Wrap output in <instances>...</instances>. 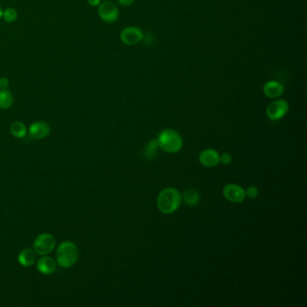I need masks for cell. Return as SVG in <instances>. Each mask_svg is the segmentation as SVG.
Returning a JSON list of instances; mask_svg holds the SVG:
<instances>
[{"label": "cell", "instance_id": "obj_1", "mask_svg": "<svg viewBox=\"0 0 307 307\" xmlns=\"http://www.w3.org/2000/svg\"><path fill=\"white\" fill-rule=\"evenodd\" d=\"M181 201L182 196L178 189L174 187H167L159 194L157 205L161 213L170 215L179 209Z\"/></svg>", "mask_w": 307, "mask_h": 307}, {"label": "cell", "instance_id": "obj_4", "mask_svg": "<svg viewBox=\"0 0 307 307\" xmlns=\"http://www.w3.org/2000/svg\"><path fill=\"white\" fill-rule=\"evenodd\" d=\"M56 246V241L55 238L51 235V233H41L36 239L34 240L33 243V250L35 253L39 255L45 256L49 253H51L52 250H54Z\"/></svg>", "mask_w": 307, "mask_h": 307}, {"label": "cell", "instance_id": "obj_5", "mask_svg": "<svg viewBox=\"0 0 307 307\" xmlns=\"http://www.w3.org/2000/svg\"><path fill=\"white\" fill-rule=\"evenodd\" d=\"M288 110H289V104L287 100L276 98V100L270 103L268 106L266 113L269 120L277 121L282 119L288 114Z\"/></svg>", "mask_w": 307, "mask_h": 307}, {"label": "cell", "instance_id": "obj_19", "mask_svg": "<svg viewBox=\"0 0 307 307\" xmlns=\"http://www.w3.org/2000/svg\"><path fill=\"white\" fill-rule=\"evenodd\" d=\"M259 195V189L255 186H249L245 190V196L250 199H254Z\"/></svg>", "mask_w": 307, "mask_h": 307}, {"label": "cell", "instance_id": "obj_3", "mask_svg": "<svg viewBox=\"0 0 307 307\" xmlns=\"http://www.w3.org/2000/svg\"><path fill=\"white\" fill-rule=\"evenodd\" d=\"M159 147L169 154H176L183 146V140L178 132L172 129L161 131L157 138Z\"/></svg>", "mask_w": 307, "mask_h": 307}, {"label": "cell", "instance_id": "obj_20", "mask_svg": "<svg viewBox=\"0 0 307 307\" xmlns=\"http://www.w3.org/2000/svg\"><path fill=\"white\" fill-rule=\"evenodd\" d=\"M231 161H232V157L230 154L224 153L222 155H220V162H222L225 166L230 165Z\"/></svg>", "mask_w": 307, "mask_h": 307}, {"label": "cell", "instance_id": "obj_24", "mask_svg": "<svg viewBox=\"0 0 307 307\" xmlns=\"http://www.w3.org/2000/svg\"><path fill=\"white\" fill-rule=\"evenodd\" d=\"M2 15H3V9H2V7L0 5V19L2 18Z\"/></svg>", "mask_w": 307, "mask_h": 307}, {"label": "cell", "instance_id": "obj_11", "mask_svg": "<svg viewBox=\"0 0 307 307\" xmlns=\"http://www.w3.org/2000/svg\"><path fill=\"white\" fill-rule=\"evenodd\" d=\"M199 161L206 168L217 166L220 163V154L214 149H205L199 155Z\"/></svg>", "mask_w": 307, "mask_h": 307}, {"label": "cell", "instance_id": "obj_13", "mask_svg": "<svg viewBox=\"0 0 307 307\" xmlns=\"http://www.w3.org/2000/svg\"><path fill=\"white\" fill-rule=\"evenodd\" d=\"M36 261V256H35V251L31 250V249H24L22 250L18 255V262L20 265H22L23 267H31Z\"/></svg>", "mask_w": 307, "mask_h": 307}, {"label": "cell", "instance_id": "obj_23", "mask_svg": "<svg viewBox=\"0 0 307 307\" xmlns=\"http://www.w3.org/2000/svg\"><path fill=\"white\" fill-rule=\"evenodd\" d=\"M88 3L91 7H97L101 4V0H88Z\"/></svg>", "mask_w": 307, "mask_h": 307}, {"label": "cell", "instance_id": "obj_7", "mask_svg": "<svg viewBox=\"0 0 307 307\" xmlns=\"http://www.w3.org/2000/svg\"><path fill=\"white\" fill-rule=\"evenodd\" d=\"M97 13H98L99 17L104 22L108 23V24L115 23V21L119 17L118 8L113 2H110V1H106V2L101 3L98 6Z\"/></svg>", "mask_w": 307, "mask_h": 307}, {"label": "cell", "instance_id": "obj_12", "mask_svg": "<svg viewBox=\"0 0 307 307\" xmlns=\"http://www.w3.org/2000/svg\"><path fill=\"white\" fill-rule=\"evenodd\" d=\"M37 269L43 275H51L57 269V262L51 257H42L37 261Z\"/></svg>", "mask_w": 307, "mask_h": 307}, {"label": "cell", "instance_id": "obj_16", "mask_svg": "<svg viewBox=\"0 0 307 307\" xmlns=\"http://www.w3.org/2000/svg\"><path fill=\"white\" fill-rule=\"evenodd\" d=\"M10 132L14 137L21 139L26 136L27 134V129H26V124L23 123L22 122H14L10 126Z\"/></svg>", "mask_w": 307, "mask_h": 307}, {"label": "cell", "instance_id": "obj_17", "mask_svg": "<svg viewBox=\"0 0 307 307\" xmlns=\"http://www.w3.org/2000/svg\"><path fill=\"white\" fill-rule=\"evenodd\" d=\"M158 148H159V142L157 139H153L148 142L146 147L144 148V157L147 160H153L155 158V156L157 155L158 152Z\"/></svg>", "mask_w": 307, "mask_h": 307}, {"label": "cell", "instance_id": "obj_2", "mask_svg": "<svg viewBox=\"0 0 307 307\" xmlns=\"http://www.w3.org/2000/svg\"><path fill=\"white\" fill-rule=\"evenodd\" d=\"M77 259L78 250L76 244L66 241L59 245L56 252V260L59 266L64 269H70L77 262Z\"/></svg>", "mask_w": 307, "mask_h": 307}, {"label": "cell", "instance_id": "obj_9", "mask_svg": "<svg viewBox=\"0 0 307 307\" xmlns=\"http://www.w3.org/2000/svg\"><path fill=\"white\" fill-rule=\"evenodd\" d=\"M51 127L45 122H34L28 130L29 137L33 140H42L50 135Z\"/></svg>", "mask_w": 307, "mask_h": 307}, {"label": "cell", "instance_id": "obj_15", "mask_svg": "<svg viewBox=\"0 0 307 307\" xmlns=\"http://www.w3.org/2000/svg\"><path fill=\"white\" fill-rule=\"evenodd\" d=\"M14 96L8 90H0V108L8 109L12 107Z\"/></svg>", "mask_w": 307, "mask_h": 307}, {"label": "cell", "instance_id": "obj_6", "mask_svg": "<svg viewBox=\"0 0 307 307\" xmlns=\"http://www.w3.org/2000/svg\"><path fill=\"white\" fill-rule=\"evenodd\" d=\"M144 38V32L140 27L128 26L122 30L120 39L122 43L126 45H135L139 44Z\"/></svg>", "mask_w": 307, "mask_h": 307}, {"label": "cell", "instance_id": "obj_14", "mask_svg": "<svg viewBox=\"0 0 307 307\" xmlns=\"http://www.w3.org/2000/svg\"><path fill=\"white\" fill-rule=\"evenodd\" d=\"M182 196V199H184V201L186 202V205H189V206H195V205H198L199 202H200V195L199 193L195 190V189H186L183 193Z\"/></svg>", "mask_w": 307, "mask_h": 307}, {"label": "cell", "instance_id": "obj_18", "mask_svg": "<svg viewBox=\"0 0 307 307\" xmlns=\"http://www.w3.org/2000/svg\"><path fill=\"white\" fill-rule=\"evenodd\" d=\"M2 18L5 20L7 23H13L17 19V12L15 9L12 7H8L7 9L3 10Z\"/></svg>", "mask_w": 307, "mask_h": 307}, {"label": "cell", "instance_id": "obj_8", "mask_svg": "<svg viewBox=\"0 0 307 307\" xmlns=\"http://www.w3.org/2000/svg\"><path fill=\"white\" fill-rule=\"evenodd\" d=\"M223 194L225 199L231 203H242L246 198L245 190L243 187L236 184H227L224 186Z\"/></svg>", "mask_w": 307, "mask_h": 307}, {"label": "cell", "instance_id": "obj_22", "mask_svg": "<svg viewBox=\"0 0 307 307\" xmlns=\"http://www.w3.org/2000/svg\"><path fill=\"white\" fill-rule=\"evenodd\" d=\"M118 2H119V4L122 5V6L127 7V6H130V5L134 4L135 2V0H118Z\"/></svg>", "mask_w": 307, "mask_h": 307}, {"label": "cell", "instance_id": "obj_10", "mask_svg": "<svg viewBox=\"0 0 307 307\" xmlns=\"http://www.w3.org/2000/svg\"><path fill=\"white\" fill-rule=\"evenodd\" d=\"M285 87L284 85L276 80H269L263 86L264 95L272 99L278 98L284 94Z\"/></svg>", "mask_w": 307, "mask_h": 307}, {"label": "cell", "instance_id": "obj_21", "mask_svg": "<svg viewBox=\"0 0 307 307\" xmlns=\"http://www.w3.org/2000/svg\"><path fill=\"white\" fill-rule=\"evenodd\" d=\"M9 86V81L8 78L3 77L0 78V90H7Z\"/></svg>", "mask_w": 307, "mask_h": 307}]
</instances>
